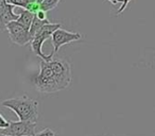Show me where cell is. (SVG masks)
I'll return each mask as SVG.
<instances>
[{"instance_id":"obj_1","label":"cell","mask_w":155,"mask_h":136,"mask_svg":"<svg viewBox=\"0 0 155 136\" xmlns=\"http://www.w3.org/2000/svg\"><path fill=\"white\" fill-rule=\"evenodd\" d=\"M1 104L15 113L19 120L36 122L38 119V102L28 96L3 100Z\"/></svg>"},{"instance_id":"obj_2","label":"cell","mask_w":155,"mask_h":136,"mask_svg":"<svg viewBox=\"0 0 155 136\" xmlns=\"http://www.w3.org/2000/svg\"><path fill=\"white\" fill-rule=\"evenodd\" d=\"M39 66V74L33 79V85L35 89L41 94H52L60 91L49 61L41 60Z\"/></svg>"},{"instance_id":"obj_3","label":"cell","mask_w":155,"mask_h":136,"mask_svg":"<svg viewBox=\"0 0 155 136\" xmlns=\"http://www.w3.org/2000/svg\"><path fill=\"white\" fill-rule=\"evenodd\" d=\"M58 82L60 91L66 89L71 83V66L69 62L62 58H52L49 61Z\"/></svg>"},{"instance_id":"obj_4","label":"cell","mask_w":155,"mask_h":136,"mask_svg":"<svg viewBox=\"0 0 155 136\" xmlns=\"http://www.w3.org/2000/svg\"><path fill=\"white\" fill-rule=\"evenodd\" d=\"M36 122L32 121H10V125L0 130V133L11 136H35Z\"/></svg>"},{"instance_id":"obj_5","label":"cell","mask_w":155,"mask_h":136,"mask_svg":"<svg viewBox=\"0 0 155 136\" xmlns=\"http://www.w3.org/2000/svg\"><path fill=\"white\" fill-rule=\"evenodd\" d=\"M7 31L9 33L10 39L18 46H25L27 44H30V41H32L30 31L20 25L17 20L10 22L7 27Z\"/></svg>"},{"instance_id":"obj_6","label":"cell","mask_w":155,"mask_h":136,"mask_svg":"<svg viewBox=\"0 0 155 136\" xmlns=\"http://www.w3.org/2000/svg\"><path fill=\"white\" fill-rule=\"evenodd\" d=\"M82 38V35L79 32H70V31L64 30V29L60 28L52 34V45H53V51L51 53V56H53L56 52L58 51L62 46L66 45V44H70L72 41H80Z\"/></svg>"},{"instance_id":"obj_7","label":"cell","mask_w":155,"mask_h":136,"mask_svg":"<svg viewBox=\"0 0 155 136\" xmlns=\"http://www.w3.org/2000/svg\"><path fill=\"white\" fill-rule=\"evenodd\" d=\"M14 5L8 3L5 10L0 14V31H5L10 22L18 19L19 14L14 13Z\"/></svg>"},{"instance_id":"obj_8","label":"cell","mask_w":155,"mask_h":136,"mask_svg":"<svg viewBox=\"0 0 155 136\" xmlns=\"http://www.w3.org/2000/svg\"><path fill=\"white\" fill-rule=\"evenodd\" d=\"M45 39H43L41 37H33L32 41H30V45H31V49H32L33 53L35 54V55L38 56L41 60H45V61H50L53 58V56H51V54H49V55H46V54L43 53V50H41V48H43V44L45 43Z\"/></svg>"},{"instance_id":"obj_9","label":"cell","mask_w":155,"mask_h":136,"mask_svg":"<svg viewBox=\"0 0 155 136\" xmlns=\"http://www.w3.org/2000/svg\"><path fill=\"white\" fill-rule=\"evenodd\" d=\"M61 28L60 24H52V22H48V24L44 25L41 28V30L36 33L34 37H41L43 39L47 41L50 37H52V34L54 33V31H56L58 29Z\"/></svg>"},{"instance_id":"obj_10","label":"cell","mask_w":155,"mask_h":136,"mask_svg":"<svg viewBox=\"0 0 155 136\" xmlns=\"http://www.w3.org/2000/svg\"><path fill=\"white\" fill-rule=\"evenodd\" d=\"M34 17H35L34 14L29 12L28 10H22V11H20L19 17H18L17 22H19L20 25H22L26 29L30 30V27H31V25H32V22H33V19H34Z\"/></svg>"},{"instance_id":"obj_11","label":"cell","mask_w":155,"mask_h":136,"mask_svg":"<svg viewBox=\"0 0 155 136\" xmlns=\"http://www.w3.org/2000/svg\"><path fill=\"white\" fill-rule=\"evenodd\" d=\"M48 22H50L48 19L41 20V19H39L38 17H36V16H35L34 19H33V22H32V25H31V27H30V30H29V31H30L31 37L33 38V37L36 35V33L41 30V27H43L44 25L48 24Z\"/></svg>"},{"instance_id":"obj_12","label":"cell","mask_w":155,"mask_h":136,"mask_svg":"<svg viewBox=\"0 0 155 136\" xmlns=\"http://www.w3.org/2000/svg\"><path fill=\"white\" fill-rule=\"evenodd\" d=\"M61 2V0H43L41 2V10L45 12L52 11L58 7V5Z\"/></svg>"},{"instance_id":"obj_13","label":"cell","mask_w":155,"mask_h":136,"mask_svg":"<svg viewBox=\"0 0 155 136\" xmlns=\"http://www.w3.org/2000/svg\"><path fill=\"white\" fill-rule=\"evenodd\" d=\"M35 136H55V133H54L51 129L47 128V129L43 130V131L39 132V133L35 134Z\"/></svg>"},{"instance_id":"obj_14","label":"cell","mask_w":155,"mask_h":136,"mask_svg":"<svg viewBox=\"0 0 155 136\" xmlns=\"http://www.w3.org/2000/svg\"><path fill=\"white\" fill-rule=\"evenodd\" d=\"M9 125H10V121L7 120L2 115L0 114V130L5 129V128H8Z\"/></svg>"},{"instance_id":"obj_15","label":"cell","mask_w":155,"mask_h":136,"mask_svg":"<svg viewBox=\"0 0 155 136\" xmlns=\"http://www.w3.org/2000/svg\"><path fill=\"white\" fill-rule=\"evenodd\" d=\"M130 1H131V0H123V1H122V5H121V7H120V9H119L118 12H117V15H119V14H121L123 11H124L125 8H127V5L130 3Z\"/></svg>"},{"instance_id":"obj_16","label":"cell","mask_w":155,"mask_h":136,"mask_svg":"<svg viewBox=\"0 0 155 136\" xmlns=\"http://www.w3.org/2000/svg\"><path fill=\"white\" fill-rule=\"evenodd\" d=\"M35 16H36V17H38L39 19H41V20L48 19V18H47V12L43 11V10H41V11H39Z\"/></svg>"},{"instance_id":"obj_17","label":"cell","mask_w":155,"mask_h":136,"mask_svg":"<svg viewBox=\"0 0 155 136\" xmlns=\"http://www.w3.org/2000/svg\"><path fill=\"white\" fill-rule=\"evenodd\" d=\"M107 1H110L112 5H117L118 2H122L123 0H107Z\"/></svg>"},{"instance_id":"obj_18","label":"cell","mask_w":155,"mask_h":136,"mask_svg":"<svg viewBox=\"0 0 155 136\" xmlns=\"http://www.w3.org/2000/svg\"><path fill=\"white\" fill-rule=\"evenodd\" d=\"M0 136H11V135H5V134H1V133H0Z\"/></svg>"},{"instance_id":"obj_19","label":"cell","mask_w":155,"mask_h":136,"mask_svg":"<svg viewBox=\"0 0 155 136\" xmlns=\"http://www.w3.org/2000/svg\"><path fill=\"white\" fill-rule=\"evenodd\" d=\"M37 1H38V2H41V1H43V0H37Z\"/></svg>"}]
</instances>
